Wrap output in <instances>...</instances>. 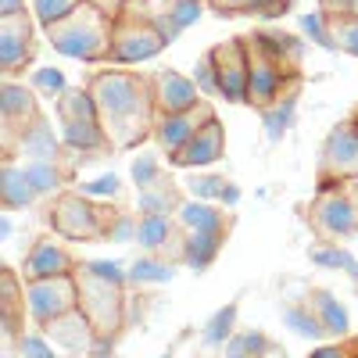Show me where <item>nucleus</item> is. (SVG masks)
I'll use <instances>...</instances> for the list:
<instances>
[{"label":"nucleus","instance_id":"obj_1","mask_svg":"<svg viewBox=\"0 0 358 358\" xmlns=\"http://www.w3.org/2000/svg\"><path fill=\"white\" fill-rule=\"evenodd\" d=\"M94 97L104 118H111V126H140L136 115L143 118L147 101H143V86L133 76L122 72H104L94 83Z\"/></svg>","mask_w":358,"mask_h":358},{"label":"nucleus","instance_id":"obj_2","mask_svg":"<svg viewBox=\"0 0 358 358\" xmlns=\"http://www.w3.org/2000/svg\"><path fill=\"white\" fill-rule=\"evenodd\" d=\"M50 43L54 50H62L69 57H83V62H94L108 50V36H104V22L94 8H79L76 15H69L62 25L50 29Z\"/></svg>","mask_w":358,"mask_h":358},{"label":"nucleus","instance_id":"obj_3","mask_svg":"<svg viewBox=\"0 0 358 358\" xmlns=\"http://www.w3.org/2000/svg\"><path fill=\"white\" fill-rule=\"evenodd\" d=\"M25 301H29V315H33L40 326H50L54 319H62V315L72 312V305H76V283L69 276L36 280V283H29Z\"/></svg>","mask_w":358,"mask_h":358},{"label":"nucleus","instance_id":"obj_4","mask_svg":"<svg viewBox=\"0 0 358 358\" xmlns=\"http://www.w3.org/2000/svg\"><path fill=\"white\" fill-rule=\"evenodd\" d=\"M212 62H215V76H219V97L241 104L248 101V76H251V57L244 54L241 40H229L222 47L212 50Z\"/></svg>","mask_w":358,"mask_h":358},{"label":"nucleus","instance_id":"obj_5","mask_svg":"<svg viewBox=\"0 0 358 358\" xmlns=\"http://www.w3.org/2000/svg\"><path fill=\"white\" fill-rule=\"evenodd\" d=\"M222 151H226L222 122L212 115L208 122H201V126H197V133L190 136V143L183 147V151L172 155V162H176V165H183V169H190V165H212V162H219V158H222Z\"/></svg>","mask_w":358,"mask_h":358},{"label":"nucleus","instance_id":"obj_6","mask_svg":"<svg viewBox=\"0 0 358 358\" xmlns=\"http://www.w3.org/2000/svg\"><path fill=\"white\" fill-rule=\"evenodd\" d=\"M322 165L337 176H355L358 179V122H344L326 140Z\"/></svg>","mask_w":358,"mask_h":358},{"label":"nucleus","instance_id":"obj_7","mask_svg":"<svg viewBox=\"0 0 358 358\" xmlns=\"http://www.w3.org/2000/svg\"><path fill=\"white\" fill-rule=\"evenodd\" d=\"M315 222L322 226V233H330V236H348L358 229V204L337 190V194H326L315 208Z\"/></svg>","mask_w":358,"mask_h":358},{"label":"nucleus","instance_id":"obj_8","mask_svg":"<svg viewBox=\"0 0 358 358\" xmlns=\"http://www.w3.org/2000/svg\"><path fill=\"white\" fill-rule=\"evenodd\" d=\"M162 47L165 43L155 33V25H140V29H126V33H118L111 57L118 65H133V62H147V57H155Z\"/></svg>","mask_w":358,"mask_h":358},{"label":"nucleus","instance_id":"obj_9","mask_svg":"<svg viewBox=\"0 0 358 358\" xmlns=\"http://www.w3.org/2000/svg\"><path fill=\"white\" fill-rule=\"evenodd\" d=\"M54 229L72 236V241H83V236H94L97 233V219H94V208H90L83 197H65L62 208L54 212Z\"/></svg>","mask_w":358,"mask_h":358},{"label":"nucleus","instance_id":"obj_10","mask_svg":"<svg viewBox=\"0 0 358 358\" xmlns=\"http://www.w3.org/2000/svg\"><path fill=\"white\" fill-rule=\"evenodd\" d=\"M197 94L201 90L187 76H179V72H162L158 76V101L169 115H187L197 104Z\"/></svg>","mask_w":358,"mask_h":358},{"label":"nucleus","instance_id":"obj_11","mask_svg":"<svg viewBox=\"0 0 358 358\" xmlns=\"http://www.w3.org/2000/svg\"><path fill=\"white\" fill-rule=\"evenodd\" d=\"M280 86H283V76L276 69V62L268 57H251V76H248V101H258V104H273L280 97Z\"/></svg>","mask_w":358,"mask_h":358},{"label":"nucleus","instance_id":"obj_12","mask_svg":"<svg viewBox=\"0 0 358 358\" xmlns=\"http://www.w3.org/2000/svg\"><path fill=\"white\" fill-rule=\"evenodd\" d=\"M25 268L33 280H54V276H69V255L57 248L54 241H43L33 248V255L25 258Z\"/></svg>","mask_w":358,"mask_h":358},{"label":"nucleus","instance_id":"obj_13","mask_svg":"<svg viewBox=\"0 0 358 358\" xmlns=\"http://www.w3.org/2000/svg\"><path fill=\"white\" fill-rule=\"evenodd\" d=\"M25 57H29V25L18 29V15L4 18V25H0V65H4V72H15Z\"/></svg>","mask_w":358,"mask_h":358},{"label":"nucleus","instance_id":"obj_14","mask_svg":"<svg viewBox=\"0 0 358 358\" xmlns=\"http://www.w3.org/2000/svg\"><path fill=\"white\" fill-rule=\"evenodd\" d=\"M308 305H312V312L319 315V322L326 326V334H334V337H344V334L351 330L348 308H344V305L337 301V297H334L330 290H312Z\"/></svg>","mask_w":358,"mask_h":358},{"label":"nucleus","instance_id":"obj_15","mask_svg":"<svg viewBox=\"0 0 358 358\" xmlns=\"http://www.w3.org/2000/svg\"><path fill=\"white\" fill-rule=\"evenodd\" d=\"M62 136L69 147H83V151H94L104 143L101 118H62Z\"/></svg>","mask_w":358,"mask_h":358},{"label":"nucleus","instance_id":"obj_16","mask_svg":"<svg viewBox=\"0 0 358 358\" xmlns=\"http://www.w3.org/2000/svg\"><path fill=\"white\" fill-rule=\"evenodd\" d=\"M219 248H222V233H201V229H190L187 248H183V258H187L190 268H208V265L215 262Z\"/></svg>","mask_w":358,"mask_h":358},{"label":"nucleus","instance_id":"obj_17","mask_svg":"<svg viewBox=\"0 0 358 358\" xmlns=\"http://www.w3.org/2000/svg\"><path fill=\"white\" fill-rule=\"evenodd\" d=\"M22 155H29L33 162H50V158L57 155L54 129L43 122V118H36V122L22 133Z\"/></svg>","mask_w":358,"mask_h":358},{"label":"nucleus","instance_id":"obj_18","mask_svg":"<svg viewBox=\"0 0 358 358\" xmlns=\"http://www.w3.org/2000/svg\"><path fill=\"white\" fill-rule=\"evenodd\" d=\"M0 197H4V208H25L36 197L33 183L25 179V169L4 165V176H0Z\"/></svg>","mask_w":358,"mask_h":358},{"label":"nucleus","instance_id":"obj_19","mask_svg":"<svg viewBox=\"0 0 358 358\" xmlns=\"http://www.w3.org/2000/svg\"><path fill=\"white\" fill-rule=\"evenodd\" d=\"M283 326L290 334H297V337H305V341H322L326 337V326L319 322V315L312 312V305L305 308V305H287L283 308Z\"/></svg>","mask_w":358,"mask_h":358},{"label":"nucleus","instance_id":"obj_20","mask_svg":"<svg viewBox=\"0 0 358 358\" xmlns=\"http://www.w3.org/2000/svg\"><path fill=\"white\" fill-rule=\"evenodd\" d=\"M179 219H183V226L201 229V233H222V215H219V208H212L208 201L179 204Z\"/></svg>","mask_w":358,"mask_h":358},{"label":"nucleus","instance_id":"obj_21","mask_svg":"<svg viewBox=\"0 0 358 358\" xmlns=\"http://www.w3.org/2000/svg\"><path fill=\"white\" fill-rule=\"evenodd\" d=\"M194 133H197V122H194L190 115H165V122H162V129H158L162 143L169 147V151H176V155L190 143Z\"/></svg>","mask_w":358,"mask_h":358},{"label":"nucleus","instance_id":"obj_22","mask_svg":"<svg viewBox=\"0 0 358 358\" xmlns=\"http://www.w3.org/2000/svg\"><path fill=\"white\" fill-rule=\"evenodd\" d=\"M233 322H236V301H229L226 308H219L212 319L204 322L201 341H204L208 348H226V341L233 337Z\"/></svg>","mask_w":358,"mask_h":358},{"label":"nucleus","instance_id":"obj_23","mask_svg":"<svg viewBox=\"0 0 358 358\" xmlns=\"http://www.w3.org/2000/svg\"><path fill=\"white\" fill-rule=\"evenodd\" d=\"M0 111H4V122L15 126L18 118H29V115H33V94H29L25 86L8 83L4 94H0Z\"/></svg>","mask_w":358,"mask_h":358},{"label":"nucleus","instance_id":"obj_24","mask_svg":"<svg viewBox=\"0 0 358 358\" xmlns=\"http://www.w3.org/2000/svg\"><path fill=\"white\" fill-rule=\"evenodd\" d=\"M294 111H297V94H287V101H280L273 111H265V136L280 143L294 122Z\"/></svg>","mask_w":358,"mask_h":358},{"label":"nucleus","instance_id":"obj_25","mask_svg":"<svg viewBox=\"0 0 358 358\" xmlns=\"http://www.w3.org/2000/svg\"><path fill=\"white\" fill-rule=\"evenodd\" d=\"M268 351H273V344H268V337H265V334H258V330L233 334V337L226 341V358H233V355H244V358H265Z\"/></svg>","mask_w":358,"mask_h":358},{"label":"nucleus","instance_id":"obj_26","mask_svg":"<svg viewBox=\"0 0 358 358\" xmlns=\"http://www.w3.org/2000/svg\"><path fill=\"white\" fill-rule=\"evenodd\" d=\"M312 265H322V268H344V273L358 283V258L344 248H312L308 251Z\"/></svg>","mask_w":358,"mask_h":358},{"label":"nucleus","instance_id":"obj_27","mask_svg":"<svg viewBox=\"0 0 358 358\" xmlns=\"http://www.w3.org/2000/svg\"><path fill=\"white\" fill-rule=\"evenodd\" d=\"M169 219L165 215H143L140 219V229H136V241H140V248H147V251H158L165 241H169Z\"/></svg>","mask_w":358,"mask_h":358},{"label":"nucleus","instance_id":"obj_28","mask_svg":"<svg viewBox=\"0 0 358 358\" xmlns=\"http://www.w3.org/2000/svg\"><path fill=\"white\" fill-rule=\"evenodd\" d=\"M172 276H176V268L165 265V262H155V258H140L129 268L133 283H172Z\"/></svg>","mask_w":358,"mask_h":358},{"label":"nucleus","instance_id":"obj_29","mask_svg":"<svg viewBox=\"0 0 358 358\" xmlns=\"http://www.w3.org/2000/svg\"><path fill=\"white\" fill-rule=\"evenodd\" d=\"M33 8H36V18L47 29H54V25H62L69 15H76L83 4L79 0H33Z\"/></svg>","mask_w":358,"mask_h":358},{"label":"nucleus","instance_id":"obj_30","mask_svg":"<svg viewBox=\"0 0 358 358\" xmlns=\"http://www.w3.org/2000/svg\"><path fill=\"white\" fill-rule=\"evenodd\" d=\"M22 169H25V179L33 183L36 194H54L57 183H62V176H57L54 162H29V165H22Z\"/></svg>","mask_w":358,"mask_h":358},{"label":"nucleus","instance_id":"obj_31","mask_svg":"<svg viewBox=\"0 0 358 358\" xmlns=\"http://www.w3.org/2000/svg\"><path fill=\"white\" fill-rule=\"evenodd\" d=\"M86 273L94 276V280H101V283H111L115 290L126 283V268H122V262H108V258H97V262H86Z\"/></svg>","mask_w":358,"mask_h":358},{"label":"nucleus","instance_id":"obj_32","mask_svg":"<svg viewBox=\"0 0 358 358\" xmlns=\"http://www.w3.org/2000/svg\"><path fill=\"white\" fill-rule=\"evenodd\" d=\"M301 33L312 40V43H319V47H326V50H337L341 43L334 40V33H326V22H322V11H312V15H301Z\"/></svg>","mask_w":358,"mask_h":358},{"label":"nucleus","instance_id":"obj_33","mask_svg":"<svg viewBox=\"0 0 358 358\" xmlns=\"http://www.w3.org/2000/svg\"><path fill=\"white\" fill-rule=\"evenodd\" d=\"M194 86L201 90L204 97H215L219 94V76H215V62H212V54H204L197 69H194Z\"/></svg>","mask_w":358,"mask_h":358},{"label":"nucleus","instance_id":"obj_34","mask_svg":"<svg viewBox=\"0 0 358 358\" xmlns=\"http://www.w3.org/2000/svg\"><path fill=\"white\" fill-rule=\"evenodd\" d=\"M129 172H133V183H136L140 190L155 187V183H158V158H155V155H140Z\"/></svg>","mask_w":358,"mask_h":358},{"label":"nucleus","instance_id":"obj_35","mask_svg":"<svg viewBox=\"0 0 358 358\" xmlns=\"http://www.w3.org/2000/svg\"><path fill=\"white\" fill-rule=\"evenodd\" d=\"M33 86L40 90V94H47V97H62L65 94V76L57 69H36L33 72Z\"/></svg>","mask_w":358,"mask_h":358},{"label":"nucleus","instance_id":"obj_36","mask_svg":"<svg viewBox=\"0 0 358 358\" xmlns=\"http://www.w3.org/2000/svg\"><path fill=\"white\" fill-rule=\"evenodd\" d=\"M169 18L179 25V29H187L201 18V0H176V4L169 8Z\"/></svg>","mask_w":358,"mask_h":358},{"label":"nucleus","instance_id":"obj_37","mask_svg":"<svg viewBox=\"0 0 358 358\" xmlns=\"http://www.w3.org/2000/svg\"><path fill=\"white\" fill-rule=\"evenodd\" d=\"M222 187H226V179H222V176H201V179H190V194H194L197 201H212V197H219Z\"/></svg>","mask_w":358,"mask_h":358},{"label":"nucleus","instance_id":"obj_38","mask_svg":"<svg viewBox=\"0 0 358 358\" xmlns=\"http://www.w3.org/2000/svg\"><path fill=\"white\" fill-rule=\"evenodd\" d=\"M83 194H90V197H115L118 194V176L108 172V176L90 179V183H83Z\"/></svg>","mask_w":358,"mask_h":358},{"label":"nucleus","instance_id":"obj_39","mask_svg":"<svg viewBox=\"0 0 358 358\" xmlns=\"http://www.w3.org/2000/svg\"><path fill=\"white\" fill-rule=\"evenodd\" d=\"M169 194H158V190H140V212L143 215H162L169 208Z\"/></svg>","mask_w":358,"mask_h":358},{"label":"nucleus","instance_id":"obj_40","mask_svg":"<svg viewBox=\"0 0 358 358\" xmlns=\"http://www.w3.org/2000/svg\"><path fill=\"white\" fill-rule=\"evenodd\" d=\"M248 11H255L262 18H280V15L290 11V0H251Z\"/></svg>","mask_w":358,"mask_h":358},{"label":"nucleus","instance_id":"obj_41","mask_svg":"<svg viewBox=\"0 0 358 358\" xmlns=\"http://www.w3.org/2000/svg\"><path fill=\"white\" fill-rule=\"evenodd\" d=\"M22 355H25V358H54L50 344H47L43 337H36V334L22 337Z\"/></svg>","mask_w":358,"mask_h":358},{"label":"nucleus","instance_id":"obj_42","mask_svg":"<svg viewBox=\"0 0 358 358\" xmlns=\"http://www.w3.org/2000/svg\"><path fill=\"white\" fill-rule=\"evenodd\" d=\"M348 54H355L358 57V18H351V22H344L341 25V40H337Z\"/></svg>","mask_w":358,"mask_h":358},{"label":"nucleus","instance_id":"obj_43","mask_svg":"<svg viewBox=\"0 0 358 358\" xmlns=\"http://www.w3.org/2000/svg\"><path fill=\"white\" fill-rule=\"evenodd\" d=\"M136 222L133 219H118L111 229H108V241H118V244H126V241H133V236H136Z\"/></svg>","mask_w":358,"mask_h":358},{"label":"nucleus","instance_id":"obj_44","mask_svg":"<svg viewBox=\"0 0 358 358\" xmlns=\"http://www.w3.org/2000/svg\"><path fill=\"white\" fill-rule=\"evenodd\" d=\"M151 25H155V33L162 36V43H172V40H176L179 33H183V29H179V25H176V22L169 18V15H158V18H155Z\"/></svg>","mask_w":358,"mask_h":358},{"label":"nucleus","instance_id":"obj_45","mask_svg":"<svg viewBox=\"0 0 358 358\" xmlns=\"http://www.w3.org/2000/svg\"><path fill=\"white\" fill-rule=\"evenodd\" d=\"M322 8L334 11V15H351L355 11V0H322Z\"/></svg>","mask_w":358,"mask_h":358},{"label":"nucleus","instance_id":"obj_46","mask_svg":"<svg viewBox=\"0 0 358 358\" xmlns=\"http://www.w3.org/2000/svg\"><path fill=\"white\" fill-rule=\"evenodd\" d=\"M219 201H222V204H229V208H233V204H241V187L226 183V187H222V194H219Z\"/></svg>","mask_w":358,"mask_h":358},{"label":"nucleus","instance_id":"obj_47","mask_svg":"<svg viewBox=\"0 0 358 358\" xmlns=\"http://www.w3.org/2000/svg\"><path fill=\"white\" fill-rule=\"evenodd\" d=\"M22 0H0V15H4V18H15V15H22Z\"/></svg>","mask_w":358,"mask_h":358},{"label":"nucleus","instance_id":"obj_48","mask_svg":"<svg viewBox=\"0 0 358 358\" xmlns=\"http://www.w3.org/2000/svg\"><path fill=\"white\" fill-rule=\"evenodd\" d=\"M308 358H344V351L341 348H330V344H326V348H315Z\"/></svg>","mask_w":358,"mask_h":358},{"label":"nucleus","instance_id":"obj_49","mask_svg":"<svg viewBox=\"0 0 358 358\" xmlns=\"http://www.w3.org/2000/svg\"><path fill=\"white\" fill-rule=\"evenodd\" d=\"M11 229H15V226H11V219L4 215V219H0V233H4V236H11Z\"/></svg>","mask_w":358,"mask_h":358},{"label":"nucleus","instance_id":"obj_50","mask_svg":"<svg viewBox=\"0 0 358 358\" xmlns=\"http://www.w3.org/2000/svg\"><path fill=\"white\" fill-rule=\"evenodd\" d=\"M222 4H251V0H222Z\"/></svg>","mask_w":358,"mask_h":358},{"label":"nucleus","instance_id":"obj_51","mask_svg":"<svg viewBox=\"0 0 358 358\" xmlns=\"http://www.w3.org/2000/svg\"><path fill=\"white\" fill-rule=\"evenodd\" d=\"M265 358H283V355H280V351H268V355H265Z\"/></svg>","mask_w":358,"mask_h":358},{"label":"nucleus","instance_id":"obj_52","mask_svg":"<svg viewBox=\"0 0 358 358\" xmlns=\"http://www.w3.org/2000/svg\"><path fill=\"white\" fill-rule=\"evenodd\" d=\"M233 358H244V355H233Z\"/></svg>","mask_w":358,"mask_h":358},{"label":"nucleus","instance_id":"obj_53","mask_svg":"<svg viewBox=\"0 0 358 358\" xmlns=\"http://www.w3.org/2000/svg\"><path fill=\"white\" fill-rule=\"evenodd\" d=\"M162 358H172V355H162Z\"/></svg>","mask_w":358,"mask_h":358},{"label":"nucleus","instance_id":"obj_54","mask_svg":"<svg viewBox=\"0 0 358 358\" xmlns=\"http://www.w3.org/2000/svg\"><path fill=\"white\" fill-rule=\"evenodd\" d=\"M54 358H57V355H54Z\"/></svg>","mask_w":358,"mask_h":358}]
</instances>
